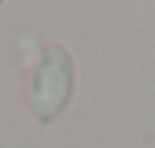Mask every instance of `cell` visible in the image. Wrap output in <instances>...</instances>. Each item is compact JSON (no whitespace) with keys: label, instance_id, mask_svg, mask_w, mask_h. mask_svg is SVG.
I'll use <instances>...</instances> for the list:
<instances>
[{"label":"cell","instance_id":"1","mask_svg":"<svg viewBox=\"0 0 155 148\" xmlns=\"http://www.w3.org/2000/svg\"><path fill=\"white\" fill-rule=\"evenodd\" d=\"M69 89H73V66H69L63 50H50V56L36 69V82L30 89V105L36 109L40 118H50L66 105Z\"/></svg>","mask_w":155,"mask_h":148}]
</instances>
